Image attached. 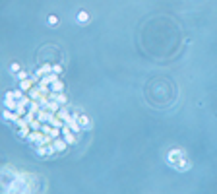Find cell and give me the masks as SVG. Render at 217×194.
<instances>
[{
    "label": "cell",
    "instance_id": "cell-6",
    "mask_svg": "<svg viewBox=\"0 0 217 194\" xmlns=\"http://www.w3.org/2000/svg\"><path fill=\"white\" fill-rule=\"evenodd\" d=\"M52 72H56V74H60V72H62V68H60V66H52Z\"/></svg>",
    "mask_w": 217,
    "mask_h": 194
},
{
    "label": "cell",
    "instance_id": "cell-1",
    "mask_svg": "<svg viewBox=\"0 0 217 194\" xmlns=\"http://www.w3.org/2000/svg\"><path fill=\"white\" fill-rule=\"evenodd\" d=\"M169 163H171L177 171H186V169H190V161L184 157V153H182V150H171L169 151Z\"/></svg>",
    "mask_w": 217,
    "mask_h": 194
},
{
    "label": "cell",
    "instance_id": "cell-2",
    "mask_svg": "<svg viewBox=\"0 0 217 194\" xmlns=\"http://www.w3.org/2000/svg\"><path fill=\"white\" fill-rule=\"evenodd\" d=\"M74 117H76V122L80 124V128H91V122L86 115H74Z\"/></svg>",
    "mask_w": 217,
    "mask_h": 194
},
{
    "label": "cell",
    "instance_id": "cell-5",
    "mask_svg": "<svg viewBox=\"0 0 217 194\" xmlns=\"http://www.w3.org/2000/svg\"><path fill=\"white\" fill-rule=\"evenodd\" d=\"M58 22V19H56V16H51V18H49V23H52V25H54Z\"/></svg>",
    "mask_w": 217,
    "mask_h": 194
},
{
    "label": "cell",
    "instance_id": "cell-4",
    "mask_svg": "<svg viewBox=\"0 0 217 194\" xmlns=\"http://www.w3.org/2000/svg\"><path fill=\"white\" fill-rule=\"evenodd\" d=\"M10 70H12V72H18V70H19V66L14 62V64H10Z\"/></svg>",
    "mask_w": 217,
    "mask_h": 194
},
{
    "label": "cell",
    "instance_id": "cell-3",
    "mask_svg": "<svg viewBox=\"0 0 217 194\" xmlns=\"http://www.w3.org/2000/svg\"><path fill=\"white\" fill-rule=\"evenodd\" d=\"M87 19H89L87 12H80V14H78V22H87Z\"/></svg>",
    "mask_w": 217,
    "mask_h": 194
}]
</instances>
